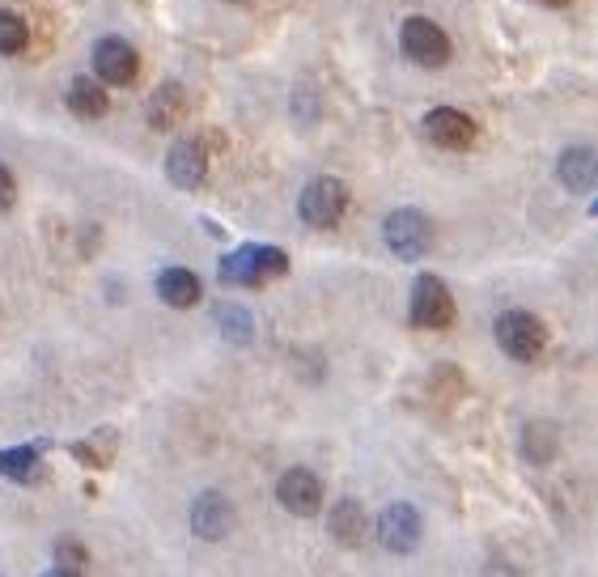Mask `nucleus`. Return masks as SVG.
Wrapping results in <instances>:
<instances>
[{"instance_id": "2eb2a0df", "label": "nucleus", "mask_w": 598, "mask_h": 577, "mask_svg": "<svg viewBox=\"0 0 598 577\" xmlns=\"http://www.w3.org/2000/svg\"><path fill=\"white\" fill-rule=\"evenodd\" d=\"M158 298L165 306H174V310H191L200 302V276L188 273V268H165L158 276Z\"/></svg>"}, {"instance_id": "6ab92c4d", "label": "nucleus", "mask_w": 598, "mask_h": 577, "mask_svg": "<svg viewBox=\"0 0 598 577\" xmlns=\"http://www.w3.org/2000/svg\"><path fill=\"white\" fill-rule=\"evenodd\" d=\"M522 450H526V459L531 463H552V455H556V429L552 425H526V434H522Z\"/></svg>"}, {"instance_id": "423d86ee", "label": "nucleus", "mask_w": 598, "mask_h": 577, "mask_svg": "<svg viewBox=\"0 0 598 577\" xmlns=\"http://www.w3.org/2000/svg\"><path fill=\"white\" fill-rule=\"evenodd\" d=\"M399 47L408 55L412 64H420V68H441L446 60H450V39H446V30L429 22V18H408L404 26H399Z\"/></svg>"}, {"instance_id": "20e7f679", "label": "nucleus", "mask_w": 598, "mask_h": 577, "mask_svg": "<svg viewBox=\"0 0 598 577\" xmlns=\"http://www.w3.org/2000/svg\"><path fill=\"white\" fill-rule=\"evenodd\" d=\"M412 323L425 331H446L455 323V298L441 276H416L412 285Z\"/></svg>"}, {"instance_id": "0eeeda50", "label": "nucleus", "mask_w": 598, "mask_h": 577, "mask_svg": "<svg viewBox=\"0 0 598 577\" xmlns=\"http://www.w3.org/2000/svg\"><path fill=\"white\" fill-rule=\"evenodd\" d=\"M378 544L386 552H395V556H408V552L420 548V514H416V505L408 501H395V505H386L378 514Z\"/></svg>"}, {"instance_id": "4be33fe9", "label": "nucleus", "mask_w": 598, "mask_h": 577, "mask_svg": "<svg viewBox=\"0 0 598 577\" xmlns=\"http://www.w3.org/2000/svg\"><path fill=\"white\" fill-rule=\"evenodd\" d=\"M55 565H60V569H73V574H82L85 548H82V544H73V539H60V544H55Z\"/></svg>"}, {"instance_id": "dca6fc26", "label": "nucleus", "mask_w": 598, "mask_h": 577, "mask_svg": "<svg viewBox=\"0 0 598 577\" xmlns=\"http://www.w3.org/2000/svg\"><path fill=\"white\" fill-rule=\"evenodd\" d=\"M68 110L77 119L107 115V89H103V82L98 77H73V85H68Z\"/></svg>"}, {"instance_id": "f257e3e1", "label": "nucleus", "mask_w": 598, "mask_h": 577, "mask_svg": "<svg viewBox=\"0 0 598 577\" xmlns=\"http://www.w3.org/2000/svg\"><path fill=\"white\" fill-rule=\"evenodd\" d=\"M289 268V255L280 247H238L229 250L225 259H221V285H246V289H255V285H264V280H273V276H285Z\"/></svg>"}, {"instance_id": "6e6552de", "label": "nucleus", "mask_w": 598, "mask_h": 577, "mask_svg": "<svg viewBox=\"0 0 598 577\" xmlns=\"http://www.w3.org/2000/svg\"><path fill=\"white\" fill-rule=\"evenodd\" d=\"M276 501L293 514V519H314L319 510H323V484H319V476L306 468H293L280 476V484H276Z\"/></svg>"}, {"instance_id": "f3484780", "label": "nucleus", "mask_w": 598, "mask_h": 577, "mask_svg": "<svg viewBox=\"0 0 598 577\" xmlns=\"http://www.w3.org/2000/svg\"><path fill=\"white\" fill-rule=\"evenodd\" d=\"M0 476H4V480H18V484L39 480V450H34V446L0 450Z\"/></svg>"}, {"instance_id": "ddd939ff", "label": "nucleus", "mask_w": 598, "mask_h": 577, "mask_svg": "<svg viewBox=\"0 0 598 577\" xmlns=\"http://www.w3.org/2000/svg\"><path fill=\"white\" fill-rule=\"evenodd\" d=\"M327 526H331V535H335L344 548H361V539H365V531H370L365 510H361V501H353V496H344V501L331 505Z\"/></svg>"}, {"instance_id": "b1692460", "label": "nucleus", "mask_w": 598, "mask_h": 577, "mask_svg": "<svg viewBox=\"0 0 598 577\" xmlns=\"http://www.w3.org/2000/svg\"><path fill=\"white\" fill-rule=\"evenodd\" d=\"M43 577H82V574H73V569H52V574H43Z\"/></svg>"}, {"instance_id": "a211bd4d", "label": "nucleus", "mask_w": 598, "mask_h": 577, "mask_svg": "<svg viewBox=\"0 0 598 577\" xmlns=\"http://www.w3.org/2000/svg\"><path fill=\"white\" fill-rule=\"evenodd\" d=\"M183 107H188V103H183V85L170 82L153 94V103H149V119H153L158 128H170V124L183 115Z\"/></svg>"}, {"instance_id": "412c9836", "label": "nucleus", "mask_w": 598, "mask_h": 577, "mask_svg": "<svg viewBox=\"0 0 598 577\" xmlns=\"http://www.w3.org/2000/svg\"><path fill=\"white\" fill-rule=\"evenodd\" d=\"M217 323L234 344H246V340H250V314H246L243 306H221Z\"/></svg>"}, {"instance_id": "9b49d317", "label": "nucleus", "mask_w": 598, "mask_h": 577, "mask_svg": "<svg viewBox=\"0 0 598 577\" xmlns=\"http://www.w3.org/2000/svg\"><path fill=\"white\" fill-rule=\"evenodd\" d=\"M425 137L441 149H467L476 145V119L455 107H437L425 115Z\"/></svg>"}, {"instance_id": "1a4fd4ad", "label": "nucleus", "mask_w": 598, "mask_h": 577, "mask_svg": "<svg viewBox=\"0 0 598 577\" xmlns=\"http://www.w3.org/2000/svg\"><path fill=\"white\" fill-rule=\"evenodd\" d=\"M140 73V55L124 39H103L94 47V77L103 85H132Z\"/></svg>"}, {"instance_id": "5701e85b", "label": "nucleus", "mask_w": 598, "mask_h": 577, "mask_svg": "<svg viewBox=\"0 0 598 577\" xmlns=\"http://www.w3.org/2000/svg\"><path fill=\"white\" fill-rule=\"evenodd\" d=\"M13 200H18V183H13V174L0 165V213H9Z\"/></svg>"}, {"instance_id": "f8f14e48", "label": "nucleus", "mask_w": 598, "mask_h": 577, "mask_svg": "<svg viewBox=\"0 0 598 577\" xmlns=\"http://www.w3.org/2000/svg\"><path fill=\"white\" fill-rule=\"evenodd\" d=\"M165 174L179 192H195L209 174V158H204V145L200 140H179L170 153H165Z\"/></svg>"}, {"instance_id": "7ed1b4c3", "label": "nucleus", "mask_w": 598, "mask_h": 577, "mask_svg": "<svg viewBox=\"0 0 598 577\" xmlns=\"http://www.w3.org/2000/svg\"><path fill=\"white\" fill-rule=\"evenodd\" d=\"M344 209H349V188L340 183V179H310L306 188H301V200H298V213L306 225H314V229H331V225H340L344 217Z\"/></svg>"}, {"instance_id": "4468645a", "label": "nucleus", "mask_w": 598, "mask_h": 577, "mask_svg": "<svg viewBox=\"0 0 598 577\" xmlns=\"http://www.w3.org/2000/svg\"><path fill=\"white\" fill-rule=\"evenodd\" d=\"M556 174H560V183L569 188V192H590L595 188V153L586 149V145H577V149H565L560 153V162H556Z\"/></svg>"}, {"instance_id": "f03ea898", "label": "nucleus", "mask_w": 598, "mask_h": 577, "mask_svg": "<svg viewBox=\"0 0 598 577\" xmlns=\"http://www.w3.org/2000/svg\"><path fill=\"white\" fill-rule=\"evenodd\" d=\"M496 344H501L505 357L531 365V361H540V353L547 349V328L531 310H505V314L496 319Z\"/></svg>"}, {"instance_id": "9d476101", "label": "nucleus", "mask_w": 598, "mask_h": 577, "mask_svg": "<svg viewBox=\"0 0 598 577\" xmlns=\"http://www.w3.org/2000/svg\"><path fill=\"white\" fill-rule=\"evenodd\" d=\"M229 526H234V505H229V496L221 493H200L191 501V531L200 535V539H209V544H217L229 535Z\"/></svg>"}, {"instance_id": "393cba45", "label": "nucleus", "mask_w": 598, "mask_h": 577, "mask_svg": "<svg viewBox=\"0 0 598 577\" xmlns=\"http://www.w3.org/2000/svg\"><path fill=\"white\" fill-rule=\"evenodd\" d=\"M544 4H556V9H560V4H569V0H544Z\"/></svg>"}, {"instance_id": "39448f33", "label": "nucleus", "mask_w": 598, "mask_h": 577, "mask_svg": "<svg viewBox=\"0 0 598 577\" xmlns=\"http://www.w3.org/2000/svg\"><path fill=\"white\" fill-rule=\"evenodd\" d=\"M382 238H386V247L395 250L399 259H420L429 250V243H434V225L416 209H395L391 217L382 221Z\"/></svg>"}, {"instance_id": "aec40b11", "label": "nucleus", "mask_w": 598, "mask_h": 577, "mask_svg": "<svg viewBox=\"0 0 598 577\" xmlns=\"http://www.w3.org/2000/svg\"><path fill=\"white\" fill-rule=\"evenodd\" d=\"M26 47V22L9 9H0V55H18Z\"/></svg>"}]
</instances>
